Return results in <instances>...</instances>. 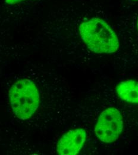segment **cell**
<instances>
[{
  "label": "cell",
  "mask_w": 138,
  "mask_h": 155,
  "mask_svg": "<svg viewBox=\"0 0 138 155\" xmlns=\"http://www.w3.org/2000/svg\"><path fill=\"white\" fill-rule=\"evenodd\" d=\"M79 31L82 41L95 53L111 54L118 50L117 34L103 20L93 18L85 20L79 25Z\"/></svg>",
  "instance_id": "obj_1"
},
{
  "label": "cell",
  "mask_w": 138,
  "mask_h": 155,
  "mask_svg": "<svg viewBox=\"0 0 138 155\" xmlns=\"http://www.w3.org/2000/svg\"><path fill=\"white\" fill-rule=\"evenodd\" d=\"M8 97L14 115L21 120L30 118L40 106L38 88L28 79H21L14 82L9 90Z\"/></svg>",
  "instance_id": "obj_2"
},
{
  "label": "cell",
  "mask_w": 138,
  "mask_h": 155,
  "mask_svg": "<svg viewBox=\"0 0 138 155\" xmlns=\"http://www.w3.org/2000/svg\"><path fill=\"white\" fill-rule=\"evenodd\" d=\"M123 129V117L115 107H108L99 116L95 127V134L99 140L105 143L115 142Z\"/></svg>",
  "instance_id": "obj_3"
},
{
  "label": "cell",
  "mask_w": 138,
  "mask_h": 155,
  "mask_svg": "<svg viewBox=\"0 0 138 155\" xmlns=\"http://www.w3.org/2000/svg\"><path fill=\"white\" fill-rule=\"evenodd\" d=\"M87 133L83 128L72 130L61 137L57 144V152L60 155H76L83 148Z\"/></svg>",
  "instance_id": "obj_4"
},
{
  "label": "cell",
  "mask_w": 138,
  "mask_h": 155,
  "mask_svg": "<svg viewBox=\"0 0 138 155\" xmlns=\"http://www.w3.org/2000/svg\"><path fill=\"white\" fill-rule=\"evenodd\" d=\"M118 97L127 103L138 104V82L127 80L118 84L116 88Z\"/></svg>",
  "instance_id": "obj_5"
},
{
  "label": "cell",
  "mask_w": 138,
  "mask_h": 155,
  "mask_svg": "<svg viewBox=\"0 0 138 155\" xmlns=\"http://www.w3.org/2000/svg\"><path fill=\"white\" fill-rule=\"evenodd\" d=\"M25 0H5V2L10 5H13L16 4L18 3H20L21 2H23Z\"/></svg>",
  "instance_id": "obj_6"
},
{
  "label": "cell",
  "mask_w": 138,
  "mask_h": 155,
  "mask_svg": "<svg viewBox=\"0 0 138 155\" xmlns=\"http://www.w3.org/2000/svg\"><path fill=\"white\" fill-rule=\"evenodd\" d=\"M137 29H138V21H137Z\"/></svg>",
  "instance_id": "obj_7"
},
{
  "label": "cell",
  "mask_w": 138,
  "mask_h": 155,
  "mask_svg": "<svg viewBox=\"0 0 138 155\" xmlns=\"http://www.w3.org/2000/svg\"><path fill=\"white\" fill-rule=\"evenodd\" d=\"M134 1H138V0H134Z\"/></svg>",
  "instance_id": "obj_8"
}]
</instances>
